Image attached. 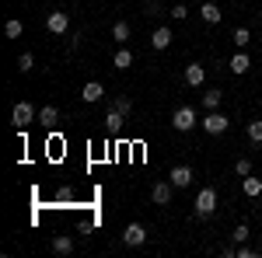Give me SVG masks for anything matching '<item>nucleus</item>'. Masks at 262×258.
I'll return each mask as SVG.
<instances>
[{
    "mask_svg": "<svg viewBox=\"0 0 262 258\" xmlns=\"http://www.w3.org/2000/svg\"><path fill=\"white\" fill-rule=\"evenodd\" d=\"M217 213V189H200V196H196V217L206 220Z\"/></svg>",
    "mask_w": 262,
    "mask_h": 258,
    "instance_id": "f257e3e1",
    "label": "nucleus"
},
{
    "mask_svg": "<svg viewBox=\"0 0 262 258\" xmlns=\"http://www.w3.org/2000/svg\"><path fill=\"white\" fill-rule=\"evenodd\" d=\"M171 126H175L179 133H189V129H196L200 122H196V112H192L189 105H182V108H175V115H171Z\"/></svg>",
    "mask_w": 262,
    "mask_h": 258,
    "instance_id": "f03ea898",
    "label": "nucleus"
},
{
    "mask_svg": "<svg viewBox=\"0 0 262 258\" xmlns=\"http://www.w3.org/2000/svg\"><path fill=\"white\" fill-rule=\"evenodd\" d=\"M200 126L206 129V133H210V136H221V133H227L231 119H227V115H221V112H206V119H203Z\"/></svg>",
    "mask_w": 262,
    "mask_h": 258,
    "instance_id": "7ed1b4c3",
    "label": "nucleus"
},
{
    "mask_svg": "<svg viewBox=\"0 0 262 258\" xmlns=\"http://www.w3.org/2000/svg\"><path fill=\"white\" fill-rule=\"evenodd\" d=\"M11 119H14L18 129H25V126H32V122H35V108H32L28 101H18V105H14V112H11Z\"/></svg>",
    "mask_w": 262,
    "mask_h": 258,
    "instance_id": "20e7f679",
    "label": "nucleus"
},
{
    "mask_svg": "<svg viewBox=\"0 0 262 258\" xmlns=\"http://www.w3.org/2000/svg\"><path fill=\"white\" fill-rule=\"evenodd\" d=\"M46 28H49L53 35H63V32L70 28V14H67V11H49V18H46Z\"/></svg>",
    "mask_w": 262,
    "mask_h": 258,
    "instance_id": "39448f33",
    "label": "nucleus"
},
{
    "mask_svg": "<svg viewBox=\"0 0 262 258\" xmlns=\"http://www.w3.org/2000/svg\"><path fill=\"white\" fill-rule=\"evenodd\" d=\"M168 181H171L175 189H189V185H192V168H189V164H175L171 175H168Z\"/></svg>",
    "mask_w": 262,
    "mask_h": 258,
    "instance_id": "423d86ee",
    "label": "nucleus"
},
{
    "mask_svg": "<svg viewBox=\"0 0 262 258\" xmlns=\"http://www.w3.org/2000/svg\"><path fill=\"white\" fill-rule=\"evenodd\" d=\"M143 241H147V230H143V223H129V227L122 230V244H129V248H140Z\"/></svg>",
    "mask_w": 262,
    "mask_h": 258,
    "instance_id": "0eeeda50",
    "label": "nucleus"
},
{
    "mask_svg": "<svg viewBox=\"0 0 262 258\" xmlns=\"http://www.w3.org/2000/svg\"><path fill=\"white\" fill-rule=\"evenodd\" d=\"M171 192H175V185H171V181H158V185L150 189V199H154L158 206H168V202H171Z\"/></svg>",
    "mask_w": 262,
    "mask_h": 258,
    "instance_id": "6e6552de",
    "label": "nucleus"
},
{
    "mask_svg": "<svg viewBox=\"0 0 262 258\" xmlns=\"http://www.w3.org/2000/svg\"><path fill=\"white\" fill-rule=\"evenodd\" d=\"M203 80H206V66L189 63V66H185V84H189V87H203Z\"/></svg>",
    "mask_w": 262,
    "mask_h": 258,
    "instance_id": "1a4fd4ad",
    "label": "nucleus"
},
{
    "mask_svg": "<svg viewBox=\"0 0 262 258\" xmlns=\"http://www.w3.org/2000/svg\"><path fill=\"white\" fill-rule=\"evenodd\" d=\"M81 98L88 101V105H95V101H101V98H105V87H101L98 80H88V84L81 87Z\"/></svg>",
    "mask_w": 262,
    "mask_h": 258,
    "instance_id": "9d476101",
    "label": "nucleus"
},
{
    "mask_svg": "<svg viewBox=\"0 0 262 258\" xmlns=\"http://www.w3.org/2000/svg\"><path fill=\"white\" fill-rule=\"evenodd\" d=\"M200 18L206 21V25H221L224 11H221V7H217V4H203V7H200Z\"/></svg>",
    "mask_w": 262,
    "mask_h": 258,
    "instance_id": "9b49d317",
    "label": "nucleus"
},
{
    "mask_svg": "<svg viewBox=\"0 0 262 258\" xmlns=\"http://www.w3.org/2000/svg\"><path fill=\"white\" fill-rule=\"evenodd\" d=\"M171 39H175V35H171V28H158V32H154V35H150V45H154V49H168V45H171Z\"/></svg>",
    "mask_w": 262,
    "mask_h": 258,
    "instance_id": "f8f14e48",
    "label": "nucleus"
},
{
    "mask_svg": "<svg viewBox=\"0 0 262 258\" xmlns=\"http://www.w3.org/2000/svg\"><path fill=\"white\" fill-rule=\"evenodd\" d=\"M248 66H252V60L245 56V49L231 56V74H248Z\"/></svg>",
    "mask_w": 262,
    "mask_h": 258,
    "instance_id": "ddd939ff",
    "label": "nucleus"
},
{
    "mask_svg": "<svg viewBox=\"0 0 262 258\" xmlns=\"http://www.w3.org/2000/svg\"><path fill=\"white\" fill-rule=\"evenodd\" d=\"M242 185H245V196H248V199H259V196H262V181H259V178L245 175V178H242Z\"/></svg>",
    "mask_w": 262,
    "mask_h": 258,
    "instance_id": "4468645a",
    "label": "nucleus"
},
{
    "mask_svg": "<svg viewBox=\"0 0 262 258\" xmlns=\"http://www.w3.org/2000/svg\"><path fill=\"white\" fill-rule=\"evenodd\" d=\"M53 251H56V255H74V238L60 234V238L53 241Z\"/></svg>",
    "mask_w": 262,
    "mask_h": 258,
    "instance_id": "2eb2a0df",
    "label": "nucleus"
},
{
    "mask_svg": "<svg viewBox=\"0 0 262 258\" xmlns=\"http://www.w3.org/2000/svg\"><path fill=\"white\" fill-rule=\"evenodd\" d=\"M112 66H116V70H129V66H133V53H129V49H119V53L112 56Z\"/></svg>",
    "mask_w": 262,
    "mask_h": 258,
    "instance_id": "dca6fc26",
    "label": "nucleus"
},
{
    "mask_svg": "<svg viewBox=\"0 0 262 258\" xmlns=\"http://www.w3.org/2000/svg\"><path fill=\"white\" fill-rule=\"evenodd\" d=\"M122 119H126V115H122L119 108H112V112L105 115V126H108V133H119V129H122Z\"/></svg>",
    "mask_w": 262,
    "mask_h": 258,
    "instance_id": "f3484780",
    "label": "nucleus"
},
{
    "mask_svg": "<svg viewBox=\"0 0 262 258\" xmlns=\"http://www.w3.org/2000/svg\"><path fill=\"white\" fill-rule=\"evenodd\" d=\"M221 91H206V95H203V108H206V112H217V108H221Z\"/></svg>",
    "mask_w": 262,
    "mask_h": 258,
    "instance_id": "a211bd4d",
    "label": "nucleus"
},
{
    "mask_svg": "<svg viewBox=\"0 0 262 258\" xmlns=\"http://www.w3.org/2000/svg\"><path fill=\"white\" fill-rule=\"evenodd\" d=\"M56 119H60V108H56V105H46V108L39 112V122H42V126H53Z\"/></svg>",
    "mask_w": 262,
    "mask_h": 258,
    "instance_id": "6ab92c4d",
    "label": "nucleus"
},
{
    "mask_svg": "<svg viewBox=\"0 0 262 258\" xmlns=\"http://www.w3.org/2000/svg\"><path fill=\"white\" fill-rule=\"evenodd\" d=\"M231 42H234L238 49H245V45L252 42V32H248V28H234V32H231Z\"/></svg>",
    "mask_w": 262,
    "mask_h": 258,
    "instance_id": "aec40b11",
    "label": "nucleus"
},
{
    "mask_svg": "<svg viewBox=\"0 0 262 258\" xmlns=\"http://www.w3.org/2000/svg\"><path fill=\"white\" fill-rule=\"evenodd\" d=\"M245 133H248L252 143H262V119H252L248 126H245Z\"/></svg>",
    "mask_w": 262,
    "mask_h": 258,
    "instance_id": "412c9836",
    "label": "nucleus"
},
{
    "mask_svg": "<svg viewBox=\"0 0 262 258\" xmlns=\"http://www.w3.org/2000/svg\"><path fill=\"white\" fill-rule=\"evenodd\" d=\"M112 39L119 42V45L129 39V25H126V21H116V25H112Z\"/></svg>",
    "mask_w": 262,
    "mask_h": 258,
    "instance_id": "4be33fe9",
    "label": "nucleus"
},
{
    "mask_svg": "<svg viewBox=\"0 0 262 258\" xmlns=\"http://www.w3.org/2000/svg\"><path fill=\"white\" fill-rule=\"evenodd\" d=\"M21 32H25V25H21L18 18H11L7 25H4V35H7V39H18Z\"/></svg>",
    "mask_w": 262,
    "mask_h": 258,
    "instance_id": "5701e85b",
    "label": "nucleus"
},
{
    "mask_svg": "<svg viewBox=\"0 0 262 258\" xmlns=\"http://www.w3.org/2000/svg\"><path fill=\"white\" fill-rule=\"evenodd\" d=\"M18 66H21V74H28V70L35 66V56H32V53H21V56H18Z\"/></svg>",
    "mask_w": 262,
    "mask_h": 258,
    "instance_id": "b1692460",
    "label": "nucleus"
},
{
    "mask_svg": "<svg viewBox=\"0 0 262 258\" xmlns=\"http://www.w3.org/2000/svg\"><path fill=\"white\" fill-rule=\"evenodd\" d=\"M112 108H119L122 115H129V112H133V101H129V98H116V101H112Z\"/></svg>",
    "mask_w": 262,
    "mask_h": 258,
    "instance_id": "393cba45",
    "label": "nucleus"
},
{
    "mask_svg": "<svg viewBox=\"0 0 262 258\" xmlns=\"http://www.w3.org/2000/svg\"><path fill=\"white\" fill-rule=\"evenodd\" d=\"M168 14H171L175 21H182V18H189V7H185V4H175V7H171Z\"/></svg>",
    "mask_w": 262,
    "mask_h": 258,
    "instance_id": "a878e982",
    "label": "nucleus"
},
{
    "mask_svg": "<svg viewBox=\"0 0 262 258\" xmlns=\"http://www.w3.org/2000/svg\"><path fill=\"white\" fill-rule=\"evenodd\" d=\"M234 171H238L242 178H245V175H252V160H248V157H242L238 164H234Z\"/></svg>",
    "mask_w": 262,
    "mask_h": 258,
    "instance_id": "bb28decb",
    "label": "nucleus"
},
{
    "mask_svg": "<svg viewBox=\"0 0 262 258\" xmlns=\"http://www.w3.org/2000/svg\"><path fill=\"white\" fill-rule=\"evenodd\" d=\"M231 238L238 241V244H245V241H248V227H245V223H238V227H234V234H231Z\"/></svg>",
    "mask_w": 262,
    "mask_h": 258,
    "instance_id": "cd10ccee",
    "label": "nucleus"
},
{
    "mask_svg": "<svg viewBox=\"0 0 262 258\" xmlns=\"http://www.w3.org/2000/svg\"><path fill=\"white\" fill-rule=\"evenodd\" d=\"M70 199H74V192H70V189H67V185H63L60 192H56V202H70Z\"/></svg>",
    "mask_w": 262,
    "mask_h": 258,
    "instance_id": "c85d7f7f",
    "label": "nucleus"
},
{
    "mask_svg": "<svg viewBox=\"0 0 262 258\" xmlns=\"http://www.w3.org/2000/svg\"><path fill=\"white\" fill-rule=\"evenodd\" d=\"M238 258H255V251H252V248H245V244H242V248H238Z\"/></svg>",
    "mask_w": 262,
    "mask_h": 258,
    "instance_id": "c756f323",
    "label": "nucleus"
}]
</instances>
